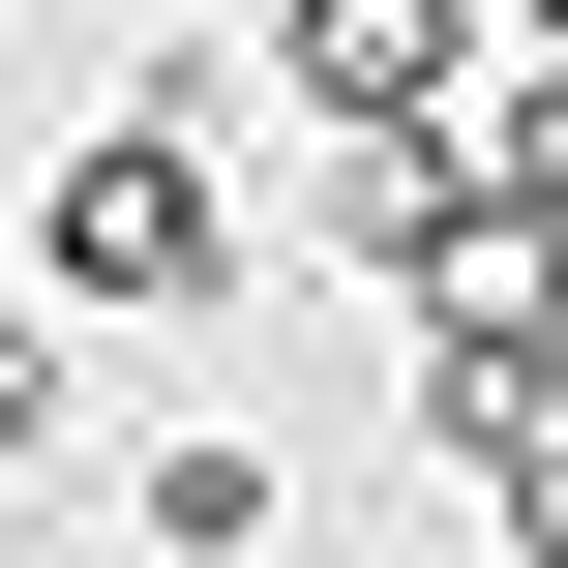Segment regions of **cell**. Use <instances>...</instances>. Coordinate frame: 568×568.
Masks as SVG:
<instances>
[{
	"label": "cell",
	"instance_id": "cell-1",
	"mask_svg": "<svg viewBox=\"0 0 568 568\" xmlns=\"http://www.w3.org/2000/svg\"><path fill=\"white\" fill-rule=\"evenodd\" d=\"M419 389H449V479L568 568V300H449V359H419Z\"/></svg>",
	"mask_w": 568,
	"mask_h": 568
},
{
	"label": "cell",
	"instance_id": "cell-2",
	"mask_svg": "<svg viewBox=\"0 0 568 568\" xmlns=\"http://www.w3.org/2000/svg\"><path fill=\"white\" fill-rule=\"evenodd\" d=\"M30 240H60V300H210V270H240V210H210V150H180V120L60 150V210H30Z\"/></svg>",
	"mask_w": 568,
	"mask_h": 568
},
{
	"label": "cell",
	"instance_id": "cell-3",
	"mask_svg": "<svg viewBox=\"0 0 568 568\" xmlns=\"http://www.w3.org/2000/svg\"><path fill=\"white\" fill-rule=\"evenodd\" d=\"M479 90V0H300V120H449Z\"/></svg>",
	"mask_w": 568,
	"mask_h": 568
},
{
	"label": "cell",
	"instance_id": "cell-4",
	"mask_svg": "<svg viewBox=\"0 0 568 568\" xmlns=\"http://www.w3.org/2000/svg\"><path fill=\"white\" fill-rule=\"evenodd\" d=\"M90 449V359H60V300H0V479H60Z\"/></svg>",
	"mask_w": 568,
	"mask_h": 568
},
{
	"label": "cell",
	"instance_id": "cell-5",
	"mask_svg": "<svg viewBox=\"0 0 568 568\" xmlns=\"http://www.w3.org/2000/svg\"><path fill=\"white\" fill-rule=\"evenodd\" d=\"M150 539H180V568H240V539H270V449H240V419H210V449H150Z\"/></svg>",
	"mask_w": 568,
	"mask_h": 568
}]
</instances>
